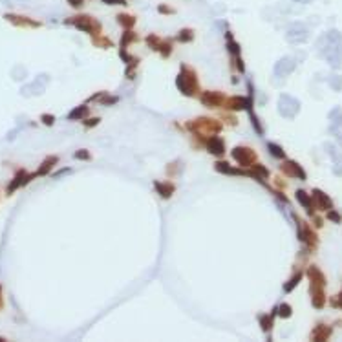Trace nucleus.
<instances>
[{"mask_svg":"<svg viewBox=\"0 0 342 342\" xmlns=\"http://www.w3.org/2000/svg\"><path fill=\"white\" fill-rule=\"evenodd\" d=\"M64 24L66 26H73L75 29L84 31V33H88L91 37L103 33V24L95 17H91V15H73V17L64 19Z\"/></svg>","mask_w":342,"mask_h":342,"instance_id":"f257e3e1","label":"nucleus"},{"mask_svg":"<svg viewBox=\"0 0 342 342\" xmlns=\"http://www.w3.org/2000/svg\"><path fill=\"white\" fill-rule=\"evenodd\" d=\"M176 86H178V90L182 91L183 95H187V97H192L196 95V91H198V75H196V71L190 68V66H182V71H180V75L176 79Z\"/></svg>","mask_w":342,"mask_h":342,"instance_id":"f03ea898","label":"nucleus"},{"mask_svg":"<svg viewBox=\"0 0 342 342\" xmlns=\"http://www.w3.org/2000/svg\"><path fill=\"white\" fill-rule=\"evenodd\" d=\"M185 126L192 134H200V136H214V134H220V130H222V123L218 119L210 117H198L187 123Z\"/></svg>","mask_w":342,"mask_h":342,"instance_id":"7ed1b4c3","label":"nucleus"},{"mask_svg":"<svg viewBox=\"0 0 342 342\" xmlns=\"http://www.w3.org/2000/svg\"><path fill=\"white\" fill-rule=\"evenodd\" d=\"M295 220H296V227H298V240H300L302 244L307 245V251H313L315 247L319 245L317 234H315L313 229H311L304 220H300L298 216H295Z\"/></svg>","mask_w":342,"mask_h":342,"instance_id":"20e7f679","label":"nucleus"},{"mask_svg":"<svg viewBox=\"0 0 342 342\" xmlns=\"http://www.w3.org/2000/svg\"><path fill=\"white\" fill-rule=\"evenodd\" d=\"M4 21L13 24L17 28H29V29H37L42 26L41 21L37 19H31L28 15H21V13H4Z\"/></svg>","mask_w":342,"mask_h":342,"instance_id":"39448f33","label":"nucleus"},{"mask_svg":"<svg viewBox=\"0 0 342 342\" xmlns=\"http://www.w3.org/2000/svg\"><path fill=\"white\" fill-rule=\"evenodd\" d=\"M230 156H232V160L236 161L238 165H242V167H251V165H254V163H256V152H254L252 148H249V147L232 148Z\"/></svg>","mask_w":342,"mask_h":342,"instance_id":"423d86ee","label":"nucleus"},{"mask_svg":"<svg viewBox=\"0 0 342 342\" xmlns=\"http://www.w3.org/2000/svg\"><path fill=\"white\" fill-rule=\"evenodd\" d=\"M31 180H35V172L33 174H28L24 168H21L17 174L13 176V180L7 183V187H6V194L7 196H11L15 192V190H19L21 187H24V185H28Z\"/></svg>","mask_w":342,"mask_h":342,"instance_id":"0eeeda50","label":"nucleus"},{"mask_svg":"<svg viewBox=\"0 0 342 342\" xmlns=\"http://www.w3.org/2000/svg\"><path fill=\"white\" fill-rule=\"evenodd\" d=\"M225 108L227 110H252V95L244 97V95H232V97L225 99Z\"/></svg>","mask_w":342,"mask_h":342,"instance_id":"6e6552de","label":"nucleus"},{"mask_svg":"<svg viewBox=\"0 0 342 342\" xmlns=\"http://www.w3.org/2000/svg\"><path fill=\"white\" fill-rule=\"evenodd\" d=\"M200 101L203 103V106L207 108H220L222 105H225V95L222 91H203L200 95Z\"/></svg>","mask_w":342,"mask_h":342,"instance_id":"1a4fd4ad","label":"nucleus"},{"mask_svg":"<svg viewBox=\"0 0 342 342\" xmlns=\"http://www.w3.org/2000/svg\"><path fill=\"white\" fill-rule=\"evenodd\" d=\"M282 172L286 176H289V178H296V180H306L307 176H306V170L296 163V161H291V160H287V161H284V165H282Z\"/></svg>","mask_w":342,"mask_h":342,"instance_id":"9d476101","label":"nucleus"},{"mask_svg":"<svg viewBox=\"0 0 342 342\" xmlns=\"http://www.w3.org/2000/svg\"><path fill=\"white\" fill-rule=\"evenodd\" d=\"M311 200H313V207L319 210H329L333 209V202L326 192H322L320 189H313V194H311Z\"/></svg>","mask_w":342,"mask_h":342,"instance_id":"9b49d317","label":"nucleus"},{"mask_svg":"<svg viewBox=\"0 0 342 342\" xmlns=\"http://www.w3.org/2000/svg\"><path fill=\"white\" fill-rule=\"evenodd\" d=\"M309 295H311V304L315 309H322L326 304V295H324V286L320 284H309Z\"/></svg>","mask_w":342,"mask_h":342,"instance_id":"f8f14e48","label":"nucleus"},{"mask_svg":"<svg viewBox=\"0 0 342 342\" xmlns=\"http://www.w3.org/2000/svg\"><path fill=\"white\" fill-rule=\"evenodd\" d=\"M205 147H207V150H209V154H212V156H216V158H222L225 154V141L220 137V136H210L209 139H207V143H205Z\"/></svg>","mask_w":342,"mask_h":342,"instance_id":"ddd939ff","label":"nucleus"},{"mask_svg":"<svg viewBox=\"0 0 342 342\" xmlns=\"http://www.w3.org/2000/svg\"><path fill=\"white\" fill-rule=\"evenodd\" d=\"M57 163H59V158H57V156H48V158L41 163V167L37 168L35 178H39V176H48L49 172L53 170V167H55Z\"/></svg>","mask_w":342,"mask_h":342,"instance_id":"4468645a","label":"nucleus"},{"mask_svg":"<svg viewBox=\"0 0 342 342\" xmlns=\"http://www.w3.org/2000/svg\"><path fill=\"white\" fill-rule=\"evenodd\" d=\"M296 200H298V203H300L302 207L307 210V214L309 216H313L315 214V207H313V200H311V196L307 194L306 190H296Z\"/></svg>","mask_w":342,"mask_h":342,"instance_id":"2eb2a0df","label":"nucleus"},{"mask_svg":"<svg viewBox=\"0 0 342 342\" xmlns=\"http://www.w3.org/2000/svg\"><path fill=\"white\" fill-rule=\"evenodd\" d=\"M331 337V328L326 326V324H319L317 328L311 331V341H328Z\"/></svg>","mask_w":342,"mask_h":342,"instance_id":"dca6fc26","label":"nucleus"},{"mask_svg":"<svg viewBox=\"0 0 342 342\" xmlns=\"http://www.w3.org/2000/svg\"><path fill=\"white\" fill-rule=\"evenodd\" d=\"M214 168H216L218 172H222V174L245 176L244 168H232V167H229V163H225V161H218V163H214Z\"/></svg>","mask_w":342,"mask_h":342,"instance_id":"f3484780","label":"nucleus"},{"mask_svg":"<svg viewBox=\"0 0 342 342\" xmlns=\"http://www.w3.org/2000/svg\"><path fill=\"white\" fill-rule=\"evenodd\" d=\"M137 41H139V37H137V33L134 29H125L123 35H121V41H119V46L121 48H128L130 44H134V42Z\"/></svg>","mask_w":342,"mask_h":342,"instance_id":"a211bd4d","label":"nucleus"},{"mask_svg":"<svg viewBox=\"0 0 342 342\" xmlns=\"http://www.w3.org/2000/svg\"><path fill=\"white\" fill-rule=\"evenodd\" d=\"M115 19H117V24L123 29H132L134 26H136V22H137L136 21V17L130 13H119Z\"/></svg>","mask_w":342,"mask_h":342,"instance_id":"6ab92c4d","label":"nucleus"},{"mask_svg":"<svg viewBox=\"0 0 342 342\" xmlns=\"http://www.w3.org/2000/svg\"><path fill=\"white\" fill-rule=\"evenodd\" d=\"M154 187H156V190L160 192L161 198H165V200H168L170 196H172V192L176 190V187L172 185V183H161V182H154Z\"/></svg>","mask_w":342,"mask_h":342,"instance_id":"aec40b11","label":"nucleus"},{"mask_svg":"<svg viewBox=\"0 0 342 342\" xmlns=\"http://www.w3.org/2000/svg\"><path fill=\"white\" fill-rule=\"evenodd\" d=\"M91 44H93V46H97V48H103V49H108V48H112V46H114V42L110 41L108 37L103 35V33L91 37Z\"/></svg>","mask_w":342,"mask_h":342,"instance_id":"412c9836","label":"nucleus"},{"mask_svg":"<svg viewBox=\"0 0 342 342\" xmlns=\"http://www.w3.org/2000/svg\"><path fill=\"white\" fill-rule=\"evenodd\" d=\"M88 106L86 105H81V106H77V108H73L70 114H68V121H79V119H84L86 115H88Z\"/></svg>","mask_w":342,"mask_h":342,"instance_id":"4be33fe9","label":"nucleus"},{"mask_svg":"<svg viewBox=\"0 0 342 342\" xmlns=\"http://www.w3.org/2000/svg\"><path fill=\"white\" fill-rule=\"evenodd\" d=\"M158 53H160L163 59L170 57V53H172V41H170V39H161V46Z\"/></svg>","mask_w":342,"mask_h":342,"instance_id":"5701e85b","label":"nucleus"},{"mask_svg":"<svg viewBox=\"0 0 342 342\" xmlns=\"http://www.w3.org/2000/svg\"><path fill=\"white\" fill-rule=\"evenodd\" d=\"M267 148H269V154H271L273 158H276V160H286V152H284V148L280 147V145H276V143H269Z\"/></svg>","mask_w":342,"mask_h":342,"instance_id":"b1692460","label":"nucleus"},{"mask_svg":"<svg viewBox=\"0 0 342 342\" xmlns=\"http://www.w3.org/2000/svg\"><path fill=\"white\" fill-rule=\"evenodd\" d=\"M274 317H276V315L274 313H271V315H262V317H260V326H262V329H264V331H271V328H273V320H274Z\"/></svg>","mask_w":342,"mask_h":342,"instance_id":"393cba45","label":"nucleus"},{"mask_svg":"<svg viewBox=\"0 0 342 342\" xmlns=\"http://www.w3.org/2000/svg\"><path fill=\"white\" fill-rule=\"evenodd\" d=\"M178 41L180 42H192L194 41V29H190V28L180 29V33H178Z\"/></svg>","mask_w":342,"mask_h":342,"instance_id":"a878e982","label":"nucleus"},{"mask_svg":"<svg viewBox=\"0 0 342 342\" xmlns=\"http://www.w3.org/2000/svg\"><path fill=\"white\" fill-rule=\"evenodd\" d=\"M119 57L125 61L126 64H134V66H137V63H139V59L137 57H132L128 51H126V48H121L119 49Z\"/></svg>","mask_w":342,"mask_h":342,"instance_id":"bb28decb","label":"nucleus"},{"mask_svg":"<svg viewBox=\"0 0 342 342\" xmlns=\"http://www.w3.org/2000/svg\"><path fill=\"white\" fill-rule=\"evenodd\" d=\"M145 42L148 44V48L152 49V51H160V46H161V39L158 35H148L147 39H145Z\"/></svg>","mask_w":342,"mask_h":342,"instance_id":"cd10ccee","label":"nucleus"},{"mask_svg":"<svg viewBox=\"0 0 342 342\" xmlns=\"http://www.w3.org/2000/svg\"><path fill=\"white\" fill-rule=\"evenodd\" d=\"M302 276H304L302 273H296V274H295L293 278L289 280V282H287L286 286H284V291H286V293H291V291H293L295 287L298 286V282H300V280H302Z\"/></svg>","mask_w":342,"mask_h":342,"instance_id":"c85d7f7f","label":"nucleus"},{"mask_svg":"<svg viewBox=\"0 0 342 342\" xmlns=\"http://www.w3.org/2000/svg\"><path fill=\"white\" fill-rule=\"evenodd\" d=\"M276 315L282 317V319H289V317L293 315V309H291L289 304H280V306L276 307Z\"/></svg>","mask_w":342,"mask_h":342,"instance_id":"c756f323","label":"nucleus"},{"mask_svg":"<svg viewBox=\"0 0 342 342\" xmlns=\"http://www.w3.org/2000/svg\"><path fill=\"white\" fill-rule=\"evenodd\" d=\"M158 13L160 15H174L176 9L174 7L167 6V4H160V6H158Z\"/></svg>","mask_w":342,"mask_h":342,"instance_id":"7c9ffc66","label":"nucleus"},{"mask_svg":"<svg viewBox=\"0 0 342 342\" xmlns=\"http://www.w3.org/2000/svg\"><path fill=\"white\" fill-rule=\"evenodd\" d=\"M117 101H119V97H115V95H106V93H103L101 105H115Z\"/></svg>","mask_w":342,"mask_h":342,"instance_id":"2f4dec72","label":"nucleus"},{"mask_svg":"<svg viewBox=\"0 0 342 342\" xmlns=\"http://www.w3.org/2000/svg\"><path fill=\"white\" fill-rule=\"evenodd\" d=\"M41 121L44 123L46 126H51L55 123V115H51V114H42L41 115Z\"/></svg>","mask_w":342,"mask_h":342,"instance_id":"473e14b6","label":"nucleus"},{"mask_svg":"<svg viewBox=\"0 0 342 342\" xmlns=\"http://www.w3.org/2000/svg\"><path fill=\"white\" fill-rule=\"evenodd\" d=\"M328 220H331V222H335V224H341V222H342V216L339 214V212H335L333 209H329V210H328Z\"/></svg>","mask_w":342,"mask_h":342,"instance_id":"72a5a7b5","label":"nucleus"},{"mask_svg":"<svg viewBox=\"0 0 342 342\" xmlns=\"http://www.w3.org/2000/svg\"><path fill=\"white\" fill-rule=\"evenodd\" d=\"M73 158H75V160H90L91 156L88 150H77V152L73 154Z\"/></svg>","mask_w":342,"mask_h":342,"instance_id":"f704fd0d","label":"nucleus"},{"mask_svg":"<svg viewBox=\"0 0 342 342\" xmlns=\"http://www.w3.org/2000/svg\"><path fill=\"white\" fill-rule=\"evenodd\" d=\"M103 4H106V6H126L128 2L126 0H101Z\"/></svg>","mask_w":342,"mask_h":342,"instance_id":"c9c22d12","label":"nucleus"},{"mask_svg":"<svg viewBox=\"0 0 342 342\" xmlns=\"http://www.w3.org/2000/svg\"><path fill=\"white\" fill-rule=\"evenodd\" d=\"M68 4H70V7H73V9H83L84 7V0H66Z\"/></svg>","mask_w":342,"mask_h":342,"instance_id":"e433bc0d","label":"nucleus"},{"mask_svg":"<svg viewBox=\"0 0 342 342\" xmlns=\"http://www.w3.org/2000/svg\"><path fill=\"white\" fill-rule=\"evenodd\" d=\"M99 123H101V119L99 117H90L84 121V126H86V128H91V126H97Z\"/></svg>","mask_w":342,"mask_h":342,"instance_id":"4c0bfd02","label":"nucleus"},{"mask_svg":"<svg viewBox=\"0 0 342 342\" xmlns=\"http://www.w3.org/2000/svg\"><path fill=\"white\" fill-rule=\"evenodd\" d=\"M331 306H333V307H341V309H342V291L337 295L335 298H331Z\"/></svg>","mask_w":342,"mask_h":342,"instance_id":"58836bf2","label":"nucleus"},{"mask_svg":"<svg viewBox=\"0 0 342 342\" xmlns=\"http://www.w3.org/2000/svg\"><path fill=\"white\" fill-rule=\"evenodd\" d=\"M313 222H315V227H322V220H320V218L313 216Z\"/></svg>","mask_w":342,"mask_h":342,"instance_id":"ea45409f","label":"nucleus"},{"mask_svg":"<svg viewBox=\"0 0 342 342\" xmlns=\"http://www.w3.org/2000/svg\"><path fill=\"white\" fill-rule=\"evenodd\" d=\"M66 172H70V168H63V170H59V172H57L55 176H53V178H59V176H63V174H66Z\"/></svg>","mask_w":342,"mask_h":342,"instance_id":"a19ab883","label":"nucleus"},{"mask_svg":"<svg viewBox=\"0 0 342 342\" xmlns=\"http://www.w3.org/2000/svg\"><path fill=\"white\" fill-rule=\"evenodd\" d=\"M2 307H4V298L0 296V309H2Z\"/></svg>","mask_w":342,"mask_h":342,"instance_id":"79ce46f5","label":"nucleus"},{"mask_svg":"<svg viewBox=\"0 0 342 342\" xmlns=\"http://www.w3.org/2000/svg\"><path fill=\"white\" fill-rule=\"evenodd\" d=\"M0 296H2V284H0Z\"/></svg>","mask_w":342,"mask_h":342,"instance_id":"37998d69","label":"nucleus"}]
</instances>
